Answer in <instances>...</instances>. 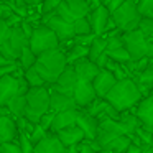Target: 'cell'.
Masks as SVG:
<instances>
[{
  "mask_svg": "<svg viewBox=\"0 0 153 153\" xmlns=\"http://www.w3.org/2000/svg\"><path fill=\"white\" fill-rule=\"evenodd\" d=\"M66 68H68V54H64V51L61 48L38 56V61L35 64V69L40 73L45 82L50 84V86L58 82V79L61 77V74L64 73Z\"/></svg>",
  "mask_w": 153,
  "mask_h": 153,
  "instance_id": "3",
  "label": "cell"
},
{
  "mask_svg": "<svg viewBox=\"0 0 153 153\" xmlns=\"http://www.w3.org/2000/svg\"><path fill=\"white\" fill-rule=\"evenodd\" d=\"M56 137L61 140L66 148H71V146H77L79 143H82L86 140V135H84L82 128L79 125H74V127H69V128H64L61 132L56 133Z\"/></svg>",
  "mask_w": 153,
  "mask_h": 153,
  "instance_id": "20",
  "label": "cell"
},
{
  "mask_svg": "<svg viewBox=\"0 0 153 153\" xmlns=\"http://www.w3.org/2000/svg\"><path fill=\"white\" fill-rule=\"evenodd\" d=\"M77 109L79 107H77V102L73 94H63L51 91V112L59 114V112H66V110H77Z\"/></svg>",
  "mask_w": 153,
  "mask_h": 153,
  "instance_id": "16",
  "label": "cell"
},
{
  "mask_svg": "<svg viewBox=\"0 0 153 153\" xmlns=\"http://www.w3.org/2000/svg\"><path fill=\"white\" fill-rule=\"evenodd\" d=\"M99 153H114V152H110V150H102V152H99Z\"/></svg>",
  "mask_w": 153,
  "mask_h": 153,
  "instance_id": "49",
  "label": "cell"
},
{
  "mask_svg": "<svg viewBox=\"0 0 153 153\" xmlns=\"http://www.w3.org/2000/svg\"><path fill=\"white\" fill-rule=\"evenodd\" d=\"M51 110V91L45 87H31L27 94V110L25 117L38 125L41 117Z\"/></svg>",
  "mask_w": 153,
  "mask_h": 153,
  "instance_id": "4",
  "label": "cell"
},
{
  "mask_svg": "<svg viewBox=\"0 0 153 153\" xmlns=\"http://www.w3.org/2000/svg\"><path fill=\"white\" fill-rule=\"evenodd\" d=\"M36 61H38V56L31 51L30 46H27L23 50V53H22L18 63H20V66H22V69H23V71H28V69H31V68H35Z\"/></svg>",
  "mask_w": 153,
  "mask_h": 153,
  "instance_id": "30",
  "label": "cell"
},
{
  "mask_svg": "<svg viewBox=\"0 0 153 153\" xmlns=\"http://www.w3.org/2000/svg\"><path fill=\"white\" fill-rule=\"evenodd\" d=\"M77 119H79V109L77 110H66V112L56 114L50 133H54V135H56L58 132H61V130L77 125Z\"/></svg>",
  "mask_w": 153,
  "mask_h": 153,
  "instance_id": "19",
  "label": "cell"
},
{
  "mask_svg": "<svg viewBox=\"0 0 153 153\" xmlns=\"http://www.w3.org/2000/svg\"><path fill=\"white\" fill-rule=\"evenodd\" d=\"M87 18H89V23H91V27H92L94 35L104 36V35L107 33V30H109L110 22H112V13L109 12V8H107L105 5H100L99 8L91 12V15Z\"/></svg>",
  "mask_w": 153,
  "mask_h": 153,
  "instance_id": "11",
  "label": "cell"
},
{
  "mask_svg": "<svg viewBox=\"0 0 153 153\" xmlns=\"http://www.w3.org/2000/svg\"><path fill=\"white\" fill-rule=\"evenodd\" d=\"M107 54H109L110 59H114L115 63L119 64H127L132 61V56H130V53L127 51V48H119V50H112V51H107Z\"/></svg>",
  "mask_w": 153,
  "mask_h": 153,
  "instance_id": "32",
  "label": "cell"
},
{
  "mask_svg": "<svg viewBox=\"0 0 153 153\" xmlns=\"http://www.w3.org/2000/svg\"><path fill=\"white\" fill-rule=\"evenodd\" d=\"M17 71L23 73L18 61H12V59L0 56V76H23V74H17Z\"/></svg>",
  "mask_w": 153,
  "mask_h": 153,
  "instance_id": "27",
  "label": "cell"
},
{
  "mask_svg": "<svg viewBox=\"0 0 153 153\" xmlns=\"http://www.w3.org/2000/svg\"><path fill=\"white\" fill-rule=\"evenodd\" d=\"M77 150H79V153H97L96 150H94L91 140H84L82 143H79V145H77Z\"/></svg>",
  "mask_w": 153,
  "mask_h": 153,
  "instance_id": "43",
  "label": "cell"
},
{
  "mask_svg": "<svg viewBox=\"0 0 153 153\" xmlns=\"http://www.w3.org/2000/svg\"><path fill=\"white\" fill-rule=\"evenodd\" d=\"M63 4V0H45L41 5V15H54L59 8V5Z\"/></svg>",
  "mask_w": 153,
  "mask_h": 153,
  "instance_id": "35",
  "label": "cell"
},
{
  "mask_svg": "<svg viewBox=\"0 0 153 153\" xmlns=\"http://www.w3.org/2000/svg\"><path fill=\"white\" fill-rule=\"evenodd\" d=\"M17 120V125H18V130H20V133H27V135H31L35 130V123L30 122V120L27 119V117H20V119H15Z\"/></svg>",
  "mask_w": 153,
  "mask_h": 153,
  "instance_id": "36",
  "label": "cell"
},
{
  "mask_svg": "<svg viewBox=\"0 0 153 153\" xmlns=\"http://www.w3.org/2000/svg\"><path fill=\"white\" fill-rule=\"evenodd\" d=\"M2 2H10V0H2Z\"/></svg>",
  "mask_w": 153,
  "mask_h": 153,
  "instance_id": "50",
  "label": "cell"
},
{
  "mask_svg": "<svg viewBox=\"0 0 153 153\" xmlns=\"http://www.w3.org/2000/svg\"><path fill=\"white\" fill-rule=\"evenodd\" d=\"M77 82H79V77H77L76 69H74V66L68 64L64 73L61 74V77L58 79V82L51 86V91L63 92V94H73L74 96V89H76Z\"/></svg>",
  "mask_w": 153,
  "mask_h": 153,
  "instance_id": "12",
  "label": "cell"
},
{
  "mask_svg": "<svg viewBox=\"0 0 153 153\" xmlns=\"http://www.w3.org/2000/svg\"><path fill=\"white\" fill-rule=\"evenodd\" d=\"M74 99H76L77 107H79L81 110L87 109V107L97 99V94H96V89H94L92 82H87V81H81L79 79L76 89H74Z\"/></svg>",
  "mask_w": 153,
  "mask_h": 153,
  "instance_id": "13",
  "label": "cell"
},
{
  "mask_svg": "<svg viewBox=\"0 0 153 153\" xmlns=\"http://www.w3.org/2000/svg\"><path fill=\"white\" fill-rule=\"evenodd\" d=\"M54 117H56V114L54 112H48V114H45L43 117H41V120H40V125L43 127L46 132H51V127H53V122H54Z\"/></svg>",
  "mask_w": 153,
  "mask_h": 153,
  "instance_id": "40",
  "label": "cell"
},
{
  "mask_svg": "<svg viewBox=\"0 0 153 153\" xmlns=\"http://www.w3.org/2000/svg\"><path fill=\"white\" fill-rule=\"evenodd\" d=\"M135 84L138 86L140 92H142L143 97H148L153 94V63L146 68L143 73H140L138 76L133 77Z\"/></svg>",
  "mask_w": 153,
  "mask_h": 153,
  "instance_id": "23",
  "label": "cell"
},
{
  "mask_svg": "<svg viewBox=\"0 0 153 153\" xmlns=\"http://www.w3.org/2000/svg\"><path fill=\"white\" fill-rule=\"evenodd\" d=\"M97 35H82V36H76L74 38V45H81V46H87L91 48V45H92V41L96 40Z\"/></svg>",
  "mask_w": 153,
  "mask_h": 153,
  "instance_id": "41",
  "label": "cell"
},
{
  "mask_svg": "<svg viewBox=\"0 0 153 153\" xmlns=\"http://www.w3.org/2000/svg\"><path fill=\"white\" fill-rule=\"evenodd\" d=\"M107 107H109V102H107L105 99H99V97H97V99L94 100V102L91 104L87 109H84V110H86L89 115H92V117H96V119H99V117L105 115Z\"/></svg>",
  "mask_w": 153,
  "mask_h": 153,
  "instance_id": "29",
  "label": "cell"
},
{
  "mask_svg": "<svg viewBox=\"0 0 153 153\" xmlns=\"http://www.w3.org/2000/svg\"><path fill=\"white\" fill-rule=\"evenodd\" d=\"M145 97L142 96L138 86L135 84L133 79H123L119 81L115 84L112 91L109 92V96L105 97V100L114 105L120 114L128 112L132 107H137Z\"/></svg>",
  "mask_w": 153,
  "mask_h": 153,
  "instance_id": "2",
  "label": "cell"
},
{
  "mask_svg": "<svg viewBox=\"0 0 153 153\" xmlns=\"http://www.w3.org/2000/svg\"><path fill=\"white\" fill-rule=\"evenodd\" d=\"M107 53V38L105 36H96L89 48V61L97 63L102 54Z\"/></svg>",
  "mask_w": 153,
  "mask_h": 153,
  "instance_id": "26",
  "label": "cell"
},
{
  "mask_svg": "<svg viewBox=\"0 0 153 153\" xmlns=\"http://www.w3.org/2000/svg\"><path fill=\"white\" fill-rule=\"evenodd\" d=\"M110 2H112V0H100V4H102V5H109Z\"/></svg>",
  "mask_w": 153,
  "mask_h": 153,
  "instance_id": "48",
  "label": "cell"
},
{
  "mask_svg": "<svg viewBox=\"0 0 153 153\" xmlns=\"http://www.w3.org/2000/svg\"><path fill=\"white\" fill-rule=\"evenodd\" d=\"M30 89L23 76H0V105L7 107L13 97L28 94Z\"/></svg>",
  "mask_w": 153,
  "mask_h": 153,
  "instance_id": "8",
  "label": "cell"
},
{
  "mask_svg": "<svg viewBox=\"0 0 153 153\" xmlns=\"http://www.w3.org/2000/svg\"><path fill=\"white\" fill-rule=\"evenodd\" d=\"M7 109L10 112V115L13 119H20V117H25V110H27V94H22V96H17L7 104Z\"/></svg>",
  "mask_w": 153,
  "mask_h": 153,
  "instance_id": "25",
  "label": "cell"
},
{
  "mask_svg": "<svg viewBox=\"0 0 153 153\" xmlns=\"http://www.w3.org/2000/svg\"><path fill=\"white\" fill-rule=\"evenodd\" d=\"M125 2H127V0H112V2H110L109 5H105V7L109 8L110 13H114V12H117L120 7H122V5L125 4Z\"/></svg>",
  "mask_w": 153,
  "mask_h": 153,
  "instance_id": "44",
  "label": "cell"
},
{
  "mask_svg": "<svg viewBox=\"0 0 153 153\" xmlns=\"http://www.w3.org/2000/svg\"><path fill=\"white\" fill-rule=\"evenodd\" d=\"M25 2H27L28 5H30V7H36V5H43V2L45 0H25Z\"/></svg>",
  "mask_w": 153,
  "mask_h": 153,
  "instance_id": "46",
  "label": "cell"
},
{
  "mask_svg": "<svg viewBox=\"0 0 153 153\" xmlns=\"http://www.w3.org/2000/svg\"><path fill=\"white\" fill-rule=\"evenodd\" d=\"M23 77L27 79V82L30 87H45L46 86V82L43 81V77L40 76V73H38L35 68H31V69H28V71H23Z\"/></svg>",
  "mask_w": 153,
  "mask_h": 153,
  "instance_id": "31",
  "label": "cell"
},
{
  "mask_svg": "<svg viewBox=\"0 0 153 153\" xmlns=\"http://www.w3.org/2000/svg\"><path fill=\"white\" fill-rule=\"evenodd\" d=\"M18 145H20V148H22L23 153H35V145L31 143L30 135H27V133H20Z\"/></svg>",
  "mask_w": 153,
  "mask_h": 153,
  "instance_id": "39",
  "label": "cell"
},
{
  "mask_svg": "<svg viewBox=\"0 0 153 153\" xmlns=\"http://www.w3.org/2000/svg\"><path fill=\"white\" fill-rule=\"evenodd\" d=\"M59 46H61V41L58 40L56 33L48 25L43 23L35 27V31L30 38V48L36 56H41V54L53 50H59Z\"/></svg>",
  "mask_w": 153,
  "mask_h": 153,
  "instance_id": "7",
  "label": "cell"
},
{
  "mask_svg": "<svg viewBox=\"0 0 153 153\" xmlns=\"http://www.w3.org/2000/svg\"><path fill=\"white\" fill-rule=\"evenodd\" d=\"M145 153H153V145H150L148 148H145Z\"/></svg>",
  "mask_w": 153,
  "mask_h": 153,
  "instance_id": "47",
  "label": "cell"
},
{
  "mask_svg": "<svg viewBox=\"0 0 153 153\" xmlns=\"http://www.w3.org/2000/svg\"><path fill=\"white\" fill-rule=\"evenodd\" d=\"M35 153H68V148L54 133H50L43 142L35 146Z\"/></svg>",
  "mask_w": 153,
  "mask_h": 153,
  "instance_id": "22",
  "label": "cell"
},
{
  "mask_svg": "<svg viewBox=\"0 0 153 153\" xmlns=\"http://www.w3.org/2000/svg\"><path fill=\"white\" fill-rule=\"evenodd\" d=\"M73 66H74V69H76V73H77V77H79L81 81H87V82H94V79H96V77L99 76V73L102 71L96 63L89 61V58H87V59L77 61V63L73 64Z\"/></svg>",
  "mask_w": 153,
  "mask_h": 153,
  "instance_id": "21",
  "label": "cell"
},
{
  "mask_svg": "<svg viewBox=\"0 0 153 153\" xmlns=\"http://www.w3.org/2000/svg\"><path fill=\"white\" fill-rule=\"evenodd\" d=\"M7 4L12 7V10L15 12V15H18L20 18L25 20V17L28 15V8H30V5H28L25 0H10Z\"/></svg>",
  "mask_w": 153,
  "mask_h": 153,
  "instance_id": "33",
  "label": "cell"
},
{
  "mask_svg": "<svg viewBox=\"0 0 153 153\" xmlns=\"http://www.w3.org/2000/svg\"><path fill=\"white\" fill-rule=\"evenodd\" d=\"M119 122H120V125H122V128H123V132H125L127 137L135 135V133L143 127V123L140 122V119L137 117V114L135 112H130V110L122 114V117H120Z\"/></svg>",
  "mask_w": 153,
  "mask_h": 153,
  "instance_id": "24",
  "label": "cell"
},
{
  "mask_svg": "<svg viewBox=\"0 0 153 153\" xmlns=\"http://www.w3.org/2000/svg\"><path fill=\"white\" fill-rule=\"evenodd\" d=\"M46 23L51 30L56 33L58 40L63 43V41H69V40H74L76 38V31H74V25L69 23V22L63 20L61 17H58L56 13L54 15H46Z\"/></svg>",
  "mask_w": 153,
  "mask_h": 153,
  "instance_id": "10",
  "label": "cell"
},
{
  "mask_svg": "<svg viewBox=\"0 0 153 153\" xmlns=\"http://www.w3.org/2000/svg\"><path fill=\"white\" fill-rule=\"evenodd\" d=\"M77 125L82 128L84 135H86V140H97V137H99V127H100L99 119L89 115L86 110H81V109H79V119H77Z\"/></svg>",
  "mask_w": 153,
  "mask_h": 153,
  "instance_id": "17",
  "label": "cell"
},
{
  "mask_svg": "<svg viewBox=\"0 0 153 153\" xmlns=\"http://www.w3.org/2000/svg\"><path fill=\"white\" fill-rule=\"evenodd\" d=\"M138 10L143 18H153V0H138Z\"/></svg>",
  "mask_w": 153,
  "mask_h": 153,
  "instance_id": "37",
  "label": "cell"
},
{
  "mask_svg": "<svg viewBox=\"0 0 153 153\" xmlns=\"http://www.w3.org/2000/svg\"><path fill=\"white\" fill-rule=\"evenodd\" d=\"M0 153H23L18 143H2L0 145Z\"/></svg>",
  "mask_w": 153,
  "mask_h": 153,
  "instance_id": "42",
  "label": "cell"
},
{
  "mask_svg": "<svg viewBox=\"0 0 153 153\" xmlns=\"http://www.w3.org/2000/svg\"><path fill=\"white\" fill-rule=\"evenodd\" d=\"M91 12H92V8L87 4V0H63L56 15L74 25L81 18H87Z\"/></svg>",
  "mask_w": 153,
  "mask_h": 153,
  "instance_id": "9",
  "label": "cell"
},
{
  "mask_svg": "<svg viewBox=\"0 0 153 153\" xmlns=\"http://www.w3.org/2000/svg\"><path fill=\"white\" fill-rule=\"evenodd\" d=\"M74 31H76V36H82V35H92V27L89 23V18H81L74 23Z\"/></svg>",
  "mask_w": 153,
  "mask_h": 153,
  "instance_id": "34",
  "label": "cell"
},
{
  "mask_svg": "<svg viewBox=\"0 0 153 153\" xmlns=\"http://www.w3.org/2000/svg\"><path fill=\"white\" fill-rule=\"evenodd\" d=\"M112 20L122 33H130V31L138 30L143 20L138 10V0H127L119 10L112 13Z\"/></svg>",
  "mask_w": 153,
  "mask_h": 153,
  "instance_id": "5",
  "label": "cell"
},
{
  "mask_svg": "<svg viewBox=\"0 0 153 153\" xmlns=\"http://www.w3.org/2000/svg\"><path fill=\"white\" fill-rule=\"evenodd\" d=\"M30 46V40L22 27H12L8 22L0 20V54L7 59L18 61L23 50Z\"/></svg>",
  "mask_w": 153,
  "mask_h": 153,
  "instance_id": "1",
  "label": "cell"
},
{
  "mask_svg": "<svg viewBox=\"0 0 153 153\" xmlns=\"http://www.w3.org/2000/svg\"><path fill=\"white\" fill-rule=\"evenodd\" d=\"M20 138L17 120L12 115H0V142L2 143H17Z\"/></svg>",
  "mask_w": 153,
  "mask_h": 153,
  "instance_id": "14",
  "label": "cell"
},
{
  "mask_svg": "<svg viewBox=\"0 0 153 153\" xmlns=\"http://www.w3.org/2000/svg\"><path fill=\"white\" fill-rule=\"evenodd\" d=\"M48 135H50V132H46V130H45L43 127L40 125V123H38V125L35 127L33 133H31V135H30V140H31V143H33V145L36 146L38 143H40V142H43V140L46 138Z\"/></svg>",
  "mask_w": 153,
  "mask_h": 153,
  "instance_id": "38",
  "label": "cell"
},
{
  "mask_svg": "<svg viewBox=\"0 0 153 153\" xmlns=\"http://www.w3.org/2000/svg\"><path fill=\"white\" fill-rule=\"evenodd\" d=\"M125 153H145V150H143L142 146H138V145H133V143H132V145H130V148L127 150Z\"/></svg>",
  "mask_w": 153,
  "mask_h": 153,
  "instance_id": "45",
  "label": "cell"
},
{
  "mask_svg": "<svg viewBox=\"0 0 153 153\" xmlns=\"http://www.w3.org/2000/svg\"><path fill=\"white\" fill-rule=\"evenodd\" d=\"M89 58V48L81 46V45H73L71 50L68 51V64H76L81 59H87Z\"/></svg>",
  "mask_w": 153,
  "mask_h": 153,
  "instance_id": "28",
  "label": "cell"
},
{
  "mask_svg": "<svg viewBox=\"0 0 153 153\" xmlns=\"http://www.w3.org/2000/svg\"><path fill=\"white\" fill-rule=\"evenodd\" d=\"M123 45L132 56V61H140L143 58L153 59V40H148L142 30H135L130 33H123Z\"/></svg>",
  "mask_w": 153,
  "mask_h": 153,
  "instance_id": "6",
  "label": "cell"
},
{
  "mask_svg": "<svg viewBox=\"0 0 153 153\" xmlns=\"http://www.w3.org/2000/svg\"><path fill=\"white\" fill-rule=\"evenodd\" d=\"M137 117L143 123V128L153 133V94L142 100L135 109Z\"/></svg>",
  "mask_w": 153,
  "mask_h": 153,
  "instance_id": "18",
  "label": "cell"
},
{
  "mask_svg": "<svg viewBox=\"0 0 153 153\" xmlns=\"http://www.w3.org/2000/svg\"><path fill=\"white\" fill-rule=\"evenodd\" d=\"M117 82H119V81H117V77L114 76L110 71L102 69V71L99 73V76L94 79L92 86H94V89H96L97 97H99V99H105V97L109 96L110 91L115 87Z\"/></svg>",
  "mask_w": 153,
  "mask_h": 153,
  "instance_id": "15",
  "label": "cell"
}]
</instances>
